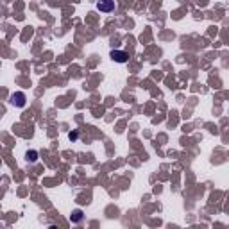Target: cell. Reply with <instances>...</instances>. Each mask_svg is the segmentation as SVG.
Instances as JSON below:
<instances>
[{
  "instance_id": "4",
  "label": "cell",
  "mask_w": 229,
  "mask_h": 229,
  "mask_svg": "<svg viewBox=\"0 0 229 229\" xmlns=\"http://www.w3.org/2000/svg\"><path fill=\"white\" fill-rule=\"evenodd\" d=\"M25 156H27V161H30V163L38 161V152H36V150H29Z\"/></svg>"
},
{
  "instance_id": "3",
  "label": "cell",
  "mask_w": 229,
  "mask_h": 229,
  "mask_svg": "<svg viewBox=\"0 0 229 229\" xmlns=\"http://www.w3.org/2000/svg\"><path fill=\"white\" fill-rule=\"evenodd\" d=\"M111 59L116 61V63H125L129 59V56L125 52H122V50H113V52H111Z\"/></svg>"
},
{
  "instance_id": "1",
  "label": "cell",
  "mask_w": 229,
  "mask_h": 229,
  "mask_svg": "<svg viewBox=\"0 0 229 229\" xmlns=\"http://www.w3.org/2000/svg\"><path fill=\"white\" fill-rule=\"evenodd\" d=\"M97 9L100 13H111L115 9V0H99L97 2Z\"/></svg>"
},
{
  "instance_id": "6",
  "label": "cell",
  "mask_w": 229,
  "mask_h": 229,
  "mask_svg": "<svg viewBox=\"0 0 229 229\" xmlns=\"http://www.w3.org/2000/svg\"><path fill=\"white\" fill-rule=\"evenodd\" d=\"M77 138V133H70V140H75Z\"/></svg>"
},
{
  "instance_id": "5",
  "label": "cell",
  "mask_w": 229,
  "mask_h": 229,
  "mask_svg": "<svg viewBox=\"0 0 229 229\" xmlns=\"http://www.w3.org/2000/svg\"><path fill=\"white\" fill-rule=\"evenodd\" d=\"M82 220V211L81 209H75L73 215H72V222H81Z\"/></svg>"
},
{
  "instance_id": "2",
  "label": "cell",
  "mask_w": 229,
  "mask_h": 229,
  "mask_svg": "<svg viewBox=\"0 0 229 229\" xmlns=\"http://www.w3.org/2000/svg\"><path fill=\"white\" fill-rule=\"evenodd\" d=\"M11 102H13L16 107H23L25 106V95H23L21 91L13 93V95H11Z\"/></svg>"
}]
</instances>
